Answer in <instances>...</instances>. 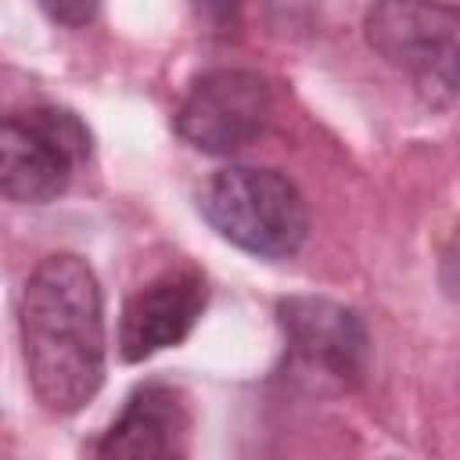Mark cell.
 <instances>
[{"label": "cell", "instance_id": "1", "mask_svg": "<svg viewBox=\"0 0 460 460\" xmlns=\"http://www.w3.org/2000/svg\"><path fill=\"white\" fill-rule=\"evenodd\" d=\"M22 363L43 410L68 417L104 381V298L83 255H47L18 298Z\"/></svg>", "mask_w": 460, "mask_h": 460}, {"label": "cell", "instance_id": "2", "mask_svg": "<svg viewBox=\"0 0 460 460\" xmlns=\"http://www.w3.org/2000/svg\"><path fill=\"white\" fill-rule=\"evenodd\" d=\"M205 223L241 252L288 259L309 234V208L298 187L262 165H223L198 187Z\"/></svg>", "mask_w": 460, "mask_h": 460}, {"label": "cell", "instance_id": "3", "mask_svg": "<svg viewBox=\"0 0 460 460\" xmlns=\"http://www.w3.org/2000/svg\"><path fill=\"white\" fill-rule=\"evenodd\" d=\"M90 129L68 108H25L0 115V198L47 205L68 190L90 158Z\"/></svg>", "mask_w": 460, "mask_h": 460}, {"label": "cell", "instance_id": "4", "mask_svg": "<svg viewBox=\"0 0 460 460\" xmlns=\"http://www.w3.org/2000/svg\"><path fill=\"white\" fill-rule=\"evenodd\" d=\"M291 370L316 388L349 392L370 367V334L356 309L323 295H288L277 302Z\"/></svg>", "mask_w": 460, "mask_h": 460}, {"label": "cell", "instance_id": "5", "mask_svg": "<svg viewBox=\"0 0 460 460\" xmlns=\"http://www.w3.org/2000/svg\"><path fill=\"white\" fill-rule=\"evenodd\" d=\"M367 43L395 68L410 72L431 104L456 97V29L460 11L446 4H374L367 11Z\"/></svg>", "mask_w": 460, "mask_h": 460}, {"label": "cell", "instance_id": "6", "mask_svg": "<svg viewBox=\"0 0 460 460\" xmlns=\"http://www.w3.org/2000/svg\"><path fill=\"white\" fill-rule=\"evenodd\" d=\"M273 111L270 83L252 68H212L190 83L176 108V133L205 155L248 147Z\"/></svg>", "mask_w": 460, "mask_h": 460}, {"label": "cell", "instance_id": "7", "mask_svg": "<svg viewBox=\"0 0 460 460\" xmlns=\"http://www.w3.org/2000/svg\"><path fill=\"white\" fill-rule=\"evenodd\" d=\"M208 305V284L194 266H176L140 284L119 313V356L140 363L180 345Z\"/></svg>", "mask_w": 460, "mask_h": 460}, {"label": "cell", "instance_id": "8", "mask_svg": "<svg viewBox=\"0 0 460 460\" xmlns=\"http://www.w3.org/2000/svg\"><path fill=\"white\" fill-rule=\"evenodd\" d=\"M190 402L169 381L137 385L97 438V460H187Z\"/></svg>", "mask_w": 460, "mask_h": 460}, {"label": "cell", "instance_id": "9", "mask_svg": "<svg viewBox=\"0 0 460 460\" xmlns=\"http://www.w3.org/2000/svg\"><path fill=\"white\" fill-rule=\"evenodd\" d=\"M43 14L47 18H54V22H61V25H86L93 14H97V4H47L43 7Z\"/></svg>", "mask_w": 460, "mask_h": 460}]
</instances>
